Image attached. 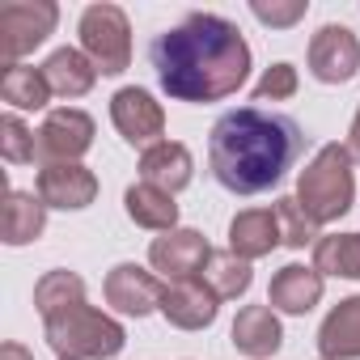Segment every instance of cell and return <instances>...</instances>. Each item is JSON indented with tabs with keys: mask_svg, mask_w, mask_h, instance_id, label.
<instances>
[{
	"mask_svg": "<svg viewBox=\"0 0 360 360\" xmlns=\"http://www.w3.org/2000/svg\"><path fill=\"white\" fill-rule=\"evenodd\" d=\"M157 85L174 102H221L250 77V43L221 13H187L148 47Z\"/></svg>",
	"mask_w": 360,
	"mask_h": 360,
	"instance_id": "1",
	"label": "cell"
},
{
	"mask_svg": "<svg viewBox=\"0 0 360 360\" xmlns=\"http://www.w3.org/2000/svg\"><path fill=\"white\" fill-rule=\"evenodd\" d=\"M301 153H305L301 123L292 115L263 106L225 110L208 131V165L229 195H263L280 187Z\"/></svg>",
	"mask_w": 360,
	"mask_h": 360,
	"instance_id": "2",
	"label": "cell"
},
{
	"mask_svg": "<svg viewBox=\"0 0 360 360\" xmlns=\"http://www.w3.org/2000/svg\"><path fill=\"white\" fill-rule=\"evenodd\" d=\"M356 200V169H352V153L347 144H322L314 153V161L301 169L297 178V204L318 221V225H330L339 221Z\"/></svg>",
	"mask_w": 360,
	"mask_h": 360,
	"instance_id": "3",
	"label": "cell"
},
{
	"mask_svg": "<svg viewBox=\"0 0 360 360\" xmlns=\"http://www.w3.org/2000/svg\"><path fill=\"white\" fill-rule=\"evenodd\" d=\"M43 330H47V343H51V352L60 360H110L127 343L123 322L102 314V309H94L89 301L68 309V314L47 318Z\"/></svg>",
	"mask_w": 360,
	"mask_h": 360,
	"instance_id": "4",
	"label": "cell"
},
{
	"mask_svg": "<svg viewBox=\"0 0 360 360\" xmlns=\"http://www.w3.org/2000/svg\"><path fill=\"white\" fill-rule=\"evenodd\" d=\"M81 51L94 60L102 77H119L131 64V22L119 5H89L81 13Z\"/></svg>",
	"mask_w": 360,
	"mask_h": 360,
	"instance_id": "5",
	"label": "cell"
},
{
	"mask_svg": "<svg viewBox=\"0 0 360 360\" xmlns=\"http://www.w3.org/2000/svg\"><path fill=\"white\" fill-rule=\"evenodd\" d=\"M56 22H60L56 0H9V5H0V60H5V68L22 64V56L43 47Z\"/></svg>",
	"mask_w": 360,
	"mask_h": 360,
	"instance_id": "6",
	"label": "cell"
},
{
	"mask_svg": "<svg viewBox=\"0 0 360 360\" xmlns=\"http://www.w3.org/2000/svg\"><path fill=\"white\" fill-rule=\"evenodd\" d=\"M39 140V165H64V161H81L94 148V119L77 106H60L47 110L43 127L34 131Z\"/></svg>",
	"mask_w": 360,
	"mask_h": 360,
	"instance_id": "7",
	"label": "cell"
},
{
	"mask_svg": "<svg viewBox=\"0 0 360 360\" xmlns=\"http://www.w3.org/2000/svg\"><path fill=\"white\" fill-rule=\"evenodd\" d=\"M208 259H212V246H208V238L200 229H169V233L153 238V246H148L153 271H161L169 284L200 280L204 267H208Z\"/></svg>",
	"mask_w": 360,
	"mask_h": 360,
	"instance_id": "8",
	"label": "cell"
},
{
	"mask_svg": "<svg viewBox=\"0 0 360 360\" xmlns=\"http://www.w3.org/2000/svg\"><path fill=\"white\" fill-rule=\"evenodd\" d=\"M110 123L115 131L131 144V148H153L161 144V131H165V110L161 102L140 89V85H127L110 98Z\"/></svg>",
	"mask_w": 360,
	"mask_h": 360,
	"instance_id": "9",
	"label": "cell"
},
{
	"mask_svg": "<svg viewBox=\"0 0 360 360\" xmlns=\"http://www.w3.org/2000/svg\"><path fill=\"white\" fill-rule=\"evenodd\" d=\"M309 72L322 85H347L360 72V39L347 26H322L309 39Z\"/></svg>",
	"mask_w": 360,
	"mask_h": 360,
	"instance_id": "10",
	"label": "cell"
},
{
	"mask_svg": "<svg viewBox=\"0 0 360 360\" xmlns=\"http://www.w3.org/2000/svg\"><path fill=\"white\" fill-rule=\"evenodd\" d=\"M102 292H106V305H110L115 314L148 318L153 309H161L165 284H161L153 271H144L140 263H119V267H110V271H106Z\"/></svg>",
	"mask_w": 360,
	"mask_h": 360,
	"instance_id": "11",
	"label": "cell"
},
{
	"mask_svg": "<svg viewBox=\"0 0 360 360\" xmlns=\"http://www.w3.org/2000/svg\"><path fill=\"white\" fill-rule=\"evenodd\" d=\"M39 200L47 208H60V212H81L98 200V178L81 161L43 165L39 169Z\"/></svg>",
	"mask_w": 360,
	"mask_h": 360,
	"instance_id": "12",
	"label": "cell"
},
{
	"mask_svg": "<svg viewBox=\"0 0 360 360\" xmlns=\"http://www.w3.org/2000/svg\"><path fill=\"white\" fill-rule=\"evenodd\" d=\"M217 292L204 284V280H178V284H165V297H161V318L178 330H204L217 322Z\"/></svg>",
	"mask_w": 360,
	"mask_h": 360,
	"instance_id": "13",
	"label": "cell"
},
{
	"mask_svg": "<svg viewBox=\"0 0 360 360\" xmlns=\"http://www.w3.org/2000/svg\"><path fill=\"white\" fill-rule=\"evenodd\" d=\"M191 178H195V161L183 140H161L140 153V183H148L157 191L178 195L183 187H191Z\"/></svg>",
	"mask_w": 360,
	"mask_h": 360,
	"instance_id": "14",
	"label": "cell"
},
{
	"mask_svg": "<svg viewBox=\"0 0 360 360\" xmlns=\"http://www.w3.org/2000/svg\"><path fill=\"white\" fill-rule=\"evenodd\" d=\"M322 288H326V276L314 271V267H301V263H288L271 276V288H267V305L280 309V314H309L318 301H322Z\"/></svg>",
	"mask_w": 360,
	"mask_h": 360,
	"instance_id": "15",
	"label": "cell"
},
{
	"mask_svg": "<svg viewBox=\"0 0 360 360\" xmlns=\"http://www.w3.org/2000/svg\"><path fill=\"white\" fill-rule=\"evenodd\" d=\"M280 221H276V208H246L229 221V250L246 263L271 255L280 246Z\"/></svg>",
	"mask_w": 360,
	"mask_h": 360,
	"instance_id": "16",
	"label": "cell"
},
{
	"mask_svg": "<svg viewBox=\"0 0 360 360\" xmlns=\"http://www.w3.org/2000/svg\"><path fill=\"white\" fill-rule=\"evenodd\" d=\"M229 335H233V347L242 356H255V360L276 356L280 343H284V326H280V318H276L271 305H246V309H238Z\"/></svg>",
	"mask_w": 360,
	"mask_h": 360,
	"instance_id": "17",
	"label": "cell"
},
{
	"mask_svg": "<svg viewBox=\"0 0 360 360\" xmlns=\"http://www.w3.org/2000/svg\"><path fill=\"white\" fill-rule=\"evenodd\" d=\"M322 360H360V292L343 297L318 326Z\"/></svg>",
	"mask_w": 360,
	"mask_h": 360,
	"instance_id": "18",
	"label": "cell"
},
{
	"mask_svg": "<svg viewBox=\"0 0 360 360\" xmlns=\"http://www.w3.org/2000/svg\"><path fill=\"white\" fill-rule=\"evenodd\" d=\"M47 229V204L34 191H9L0 208V242L5 246H30Z\"/></svg>",
	"mask_w": 360,
	"mask_h": 360,
	"instance_id": "19",
	"label": "cell"
},
{
	"mask_svg": "<svg viewBox=\"0 0 360 360\" xmlns=\"http://www.w3.org/2000/svg\"><path fill=\"white\" fill-rule=\"evenodd\" d=\"M43 77H47V85H51L56 98H68V102H72V98H85V94L94 89L98 68H94V60H89L85 51H77V47H60V51L47 56Z\"/></svg>",
	"mask_w": 360,
	"mask_h": 360,
	"instance_id": "20",
	"label": "cell"
},
{
	"mask_svg": "<svg viewBox=\"0 0 360 360\" xmlns=\"http://www.w3.org/2000/svg\"><path fill=\"white\" fill-rule=\"evenodd\" d=\"M123 212L131 217V225L153 229V233H169L178 229V204L169 191H157L148 183H136L123 191Z\"/></svg>",
	"mask_w": 360,
	"mask_h": 360,
	"instance_id": "21",
	"label": "cell"
},
{
	"mask_svg": "<svg viewBox=\"0 0 360 360\" xmlns=\"http://www.w3.org/2000/svg\"><path fill=\"white\" fill-rule=\"evenodd\" d=\"M0 102H9L13 110H43L51 102V85H47L43 68L9 64L0 72Z\"/></svg>",
	"mask_w": 360,
	"mask_h": 360,
	"instance_id": "22",
	"label": "cell"
},
{
	"mask_svg": "<svg viewBox=\"0 0 360 360\" xmlns=\"http://www.w3.org/2000/svg\"><path fill=\"white\" fill-rule=\"evenodd\" d=\"M77 305H85V280H81L77 271L56 267V271H47V276L34 284V309L43 314V322L56 318V314H68V309H77Z\"/></svg>",
	"mask_w": 360,
	"mask_h": 360,
	"instance_id": "23",
	"label": "cell"
},
{
	"mask_svg": "<svg viewBox=\"0 0 360 360\" xmlns=\"http://www.w3.org/2000/svg\"><path fill=\"white\" fill-rule=\"evenodd\" d=\"M200 280L217 292V301H238V297L250 292L255 271H250V263L238 259L233 250H212V259H208V267H204Z\"/></svg>",
	"mask_w": 360,
	"mask_h": 360,
	"instance_id": "24",
	"label": "cell"
},
{
	"mask_svg": "<svg viewBox=\"0 0 360 360\" xmlns=\"http://www.w3.org/2000/svg\"><path fill=\"white\" fill-rule=\"evenodd\" d=\"M314 271L360 280V233H330L314 242Z\"/></svg>",
	"mask_w": 360,
	"mask_h": 360,
	"instance_id": "25",
	"label": "cell"
},
{
	"mask_svg": "<svg viewBox=\"0 0 360 360\" xmlns=\"http://www.w3.org/2000/svg\"><path fill=\"white\" fill-rule=\"evenodd\" d=\"M276 221H280V238H284V246L305 250L309 242H318V221L297 204V195L276 200Z\"/></svg>",
	"mask_w": 360,
	"mask_h": 360,
	"instance_id": "26",
	"label": "cell"
},
{
	"mask_svg": "<svg viewBox=\"0 0 360 360\" xmlns=\"http://www.w3.org/2000/svg\"><path fill=\"white\" fill-rule=\"evenodd\" d=\"M0 157H5L9 165H30V161H39V140H34V131H30L13 110L0 119Z\"/></svg>",
	"mask_w": 360,
	"mask_h": 360,
	"instance_id": "27",
	"label": "cell"
},
{
	"mask_svg": "<svg viewBox=\"0 0 360 360\" xmlns=\"http://www.w3.org/2000/svg\"><path fill=\"white\" fill-rule=\"evenodd\" d=\"M297 68L292 64H271L263 77H259V85H255V102H284V98H292L297 94Z\"/></svg>",
	"mask_w": 360,
	"mask_h": 360,
	"instance_id": "28",
	"label": "cell"
},
{
	"mask_svg": "<svg viewBox=\"0 0 360 360\" xmlns=\"http://www.w3.org/2000/svg\"><path fill=\"white\" fill-rule=\"evenodd\" d=\"M305 0H271V5H267V0H255V5H250V13L263 22V26H271V30H292L301 18H305Z\"/></svg>",
	"mask_w": 360,
	"mask_h": 360,
	"instance_id": "29",
	"label": "cell"
},
{
	"mask_svg": "<svg viewBox=\"0 0 360 360\" xmlns=\"http://www.w3.org/2000/svg\"><path fill=\"white\" fill-rule=\"evenodd\" d=\"M0 360H34V352L9 339V343H0Z\"/></svg>",
	"mask_w": 360,
	"mask_h": 360,
	"instance_id": "30",
	"label": "cell"
},
{
	"mask_svg": "<svg viewBox=\"0 0 360 360\" xmlns=\"http://www.w3.org/2000/svg\"><path fill=\"white\" fill-rule=\"evenodd\" d=\"M347 153H352V161H360V106H356V119H352V131H347Z\"/></svg>",
	"mask_w": 360,
	"mask_h": 360,
	"instance_id": "31",
	"label": "cell"
}]
</instances>
